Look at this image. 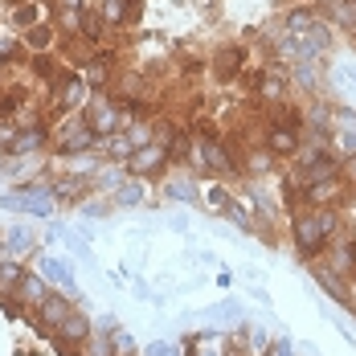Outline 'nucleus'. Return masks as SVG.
I'll return each instance as SVG.
<instances>
[{
    "label": "nucleus",
    "instance_id": "obj_1",
    "mask_svg": "<svg viewBox=\"0 0 356 356\" xmlns=\"http://www.w3.org/2000/svg\"><path fill=\"white\" fill-rule=\"evenodd\" d=\"M340 229H344V209H336V205H303L291 217V246L303 262H312L327 250V242Z\"/></svg>",
    "mask_w": 356,
    "mask_h": 356
},
{
    "label": "nucleus",
    "instance_id": "obj_2",
    "mask_svg": "<svg viewBox=\"0 0 356 356\" xmlns=\"http://www.w3.org/2000/svg\"><path fill=\"white\" fill-rule=\"evenodd\" d=\"M49 131H54V147H49V152L62 156V160H70V156H99L103 136L82 119V111H74L66 119H54Z\"/></svg>",
    "mask_w": 356,
    "mask_h": 356
},
{
    "label": "nucleus",
    "instance_id": "obj_3",
    "mask_svg": "<svg viewBox=\"0 0 356 356\" xmlns=\"http://www.w3.org/2000/svg\"><path fill=\"white\" fill-rule=\"evenodd\" d=\"M0 205L4 209H17V213H29L37 221H49L58 213V201L49 193V177H33V180H17L13 193H0Z\"/></svg>",
    "mask_w": 356,
    "mask_h": 356
},
{
    "label": "nucleus",
    "instance_id": "obj_4",
    "mask_svg": "<svg viewBox=\"0 0 356 356\" xmlns=\"http://www.w3.org/2000/svg\"><path fill=\"white\" fill-rule=\"evenodd\" d=\"M45 90H49V99H45V115H49V123H54V119H66V115H74V111H82L86 107V99H90V86H86L82 74L70 70V66L58 74Z\"/></svg>",
    "mask_w": 356,
    "mask_h": 356
},
{
    "label": "nucleus",
    "instance_id": "obj_5",
    "mask_svg": "<svg viewBox=\"0 0 356 356\" xmlns=\"http://www.w3.org/2000/svg\"><path fill=\"white\" fill-rule=\"evenodd\" d=\"M82 119H86L103 140L115 136V131H127V123H131V119H127V111L115 103V95H111V90H107V95H90V99H86V107H82Z\"/></svg>",
    "mask_w": 356,
    "mask_h": 356
},
{
    "label": "nucleus",
    "instance_id": "obj_6",
    "mask_svg": "<svg viewBox=\"0 0 356 356\" xmlns=\"http://www.w3.org/2000/svg\"><path fill=\"white\" fill-rule=\"evenodd\" d=\"M4 17H8V29L21 37L41 21H54V0H13Z\"/></svg>",
    "mask_w": 356,
    "mask_h": 356
},
{
    "label": "nucleus",
    "instance_id": "obj_7",
    "mask_svg": "<svg viewBox=\"0 0 356 356\" xmlns=\"http://www.w3.org/2000/svg\"><path fill=\"white\" fill-rule=\"evenodd\" d=\"M312 275H316V286H320L323 295L332 299V303H340L344 312H353V291L356 283L353 279H344V275H336L327 262H320V258H312Z\"/></svg>",
    "mask_w": 356,
    "mask_h": 356
},
{
    "label": "nucleus",
    "instance_id": "obj_8",
    "mask_svg": "<svg viewBox=\"0 0 356 356\" xmlns=\"http://www.w3.org/2000/svg\"><path fill=\"white\" fill-rule=\"evenodd\" d=\"M168 168H172V156H168L164 143H147V147H140V152L127 160V172L140 177V180H156V177H164Z\"/></svg>",
    "mask_w": 356,
    "mask_h": 356
},
{
    "label": "nucleus",
    "instance_id": "obj_9",
    "mask_svg": "<svg viewBox=\"0 0 356 356\" xmlns=\"http://www.w3.org/2000/svg\"><path fill=\"white\" fill-rule=\"evenodd\" d=\"M246 58H250V49L238 45V41L217 45L213 54H209V74H213V82H234L238 74L246 70Z\"/></svg>",
    "mask_w": 356,
    "mask_h": 356
},
{
    "label": "nucleus",
    "instance_id": "obj_10",
    "mask_svg": "<svg viewBox=\"0 0 356 356\" xmlns=\"http://www.w3.org/2000/svg\"><path fill=\"white\" fill-rule=\"evenodd\" d=\"M74 307H78V303H74L66 291H49V295L41 299V307L33 312V323L45 332V336H54V332L66 323V316H70Z\"/></svg>",
    "mask_w": 356,
    "mask_h": 356
},
{
    "label": "nucleus",
    "instance_id": "obj_11",
    "mask_svg": "<svg viewBox=\"0 0 356 356\" xmlns=\"http://www.w3.org/2000/svg\"><path fill=\"white\" fill-rule=\"evenodd\" d=\"M78 74H82V82L90 86V95H107L111 86H115V78H119V74H115V54H111V45H103Z\"/></svg>",
    "mask_w": 356,
    "mask_h": 356
},
{
    "label": "nucleus",
    "instance_id": "obj_12",
    "mask_svg": "<svg viewBox=\"0 0 356 356\" xmlns=\"http://www.w3.org/2000/svg\"><path fill=\"white\" fill-rule=\"evenodd\" d=\"M299 143H303V131H295V127H283V123H266V127H262V147H266L275 160H291V164H295Z\"/></svg>",
    "mask_w": 356,
    "mask_h": 356
},
{
    "label": "nucleus",
    "instance_id": "obj_13",
    "mask_svg": "<svg viewBox=\"0 0 356 356\" xmlns=\"http://www.w3.org/2000/svg\"><path fill=\"white\" fill-rule=\"evenodd\" d=\"M320 262H327L336 275H344V279H353L356 283V238H348L344 229L327 242V250L320 254Z\"/></svg>",
    "mask_w": 356,
    "mask_h": 356
},
{
    "label": "nucleus",
    "instance_id": "obj_14",
    "mask_svg": "<svg viewBox=\"0 0 356 356\" xmlns=\"http://www.w3.org/2000/svg\"><path fill=\"white\" fill-rule=\"evenodd\" d=\"M49 193H54L58 205H82V201L95 193V177H78V172L49 177Z\"/></svg>",
    "mask_w": 356,
    "mask_h": 356
},
{
    "label": "nucleus",
    "instance_id": "obj_15",
    "mask_svg": "<svg viewBox=\"0 0 356 356\" xmlns=\"http://www.w3.org/2000/svg\"><path fill=\"white\" fill-rule=\"evenodd\" d=\"M37 270L45 275V283L54 286V291H66L74 303H78V279H74V262L70 258H58V254H45L41 262H37Z\"/></svg>",
    "mask_w": 356,
    "mask_h": 356
},
{
    "label": "nucleus",
    "instance_id": "obj_16",
    "mask_svg": "<svg viewBox=\"0 0 356 356\" xmlns=\"http://www.w3.org/2000/svg\"><path fill=\"white\" fill-rule=\"evenodd\" d=\"M332 152L340 160H356V111L353 107H336V119H332Z\"/></svg>",
    "mask_w": 356,
    "mask_h": 356
},
{
    "label": "nucleus",
    "instance_id": "obj_17",
    "mask_svg": "<svg viewBox=\"0 0 356 356\" xmlns=\"http://www.w3.org/2000/svg\"><path fill=\"white\" fill-rule=\"evenodd\" d=\"M90 336H95V320H90L82 307H74L70 316H66V323L54 332V344H62V348H82Z\"/></svg>",
    "mask_w": 356,
    "mask_h": 356
},
{
    "label": "nucleus",
    "instance_id": "obj_18",
    "mask_svg": "<svg viewBox=\"0 0 356 356\" xmlns=\"http://www.w3.org/2000/svg\"><path fill=\"white\" fill-rule=\"evenodd\" d=\"M99 13L111 29H136L143 17V0H99Z\"/></svg>",
    "mask_w": 356,
    "mask_h": 356
},
{
    "label": "nucleus",
    "instance_id": "obj_19",
    "mask_svg": "<svg viewBox=\"0 0 356 356\" xmlns=\"http://www.w3.org/2000/svg\"><path fill=\"white\" fill-rule=\"evenodd\" d=\"M49 291H54V286L45 283L41 270H25V279H21V286H17V295H13V312H37L41 299H45Z\"/></svg>",
    "mask_w": 356,
    "mask_h": 356
},
{
    "label": "nucleus",
    "instance_id": "obj_20",
    "mask_svg": "<svg viewBox=\"0 0 356 356\" xmlns=\"http://www.w3.org/2000/svg\"><path fill=\"white\" fill-rule=\"evenodd\" d=\"M49 147H54L49 123H37V127H21V136H17V143H13L8 156H45Z\"/></svg>",
    "mask_w": 356,
    "mask_h": 356
},
{
    "label": "nucleus",
    "instance_id": "obj_21",
    "mask_svg": "<svg viewBox=\"0 0 356 356\" xmlns=\"http://www.w3.org/2000/svg\"><path fill=\"white\" fill-rule=\"evenodd\" d=\"M107 33H111V25L103 21V13H99V4H86V8L78 13V33H74V37H82L86 45H95V49H103V45H107Z\"/></svg>",
    "mask_w": 356,
    "mask_h": 356
},
{
    "label": "nucleus",
    "instance_id": "obj_22",
    "mask_svg": "<svg viewBox=\"0 0 356 356\" xmlns=\"http://www.w3.org/2000/svg\"><path fill=\"white\" fill-rule=\"evenodd\" d=\"M164 197L193 209V205H201V184L193 180V172H168L164 177Z\"/></svg>",
    "mask_w": 356,
    "mask_h": 356
},
{
    "label": "nucleus",
    "instance_id": "obj_23",
    "mask_svg": "<svg viewBox=\"0 0 356 356\" xmlns=\"http://www.w3.org/2000/svg\"><path fill=\"white\" fill-rule=\"evenodd\" d=\"M58 41H62V33H58L54 21H41V25H33L29 33H21L25 54H58Z\"/></svg>",
    "mask_w": 356,
    "mask_h": 356
},
{
    "label": "nucleus",
    "instance_id": "obj_24",
    "mask_svg": "<svg viewBox=\"0 0 356 356\" xmlns=\"http://www.w3.org/2000/svg\"><path fill=\"white\" fill-rule=\"evenodd\" d=\"M25 262L21 258H0V303L8 307V316H17L13 312V295H17V286H21V279H25Z\"/></svg>",
    "mask_w": 356,
    "mask_h": 356
},
{
    "label": "nucleus",
    "instance_id": "obj_25",
    "mask_svg": "<svg viewBox=\"0 0 356 356\" xmlns=\"http://www.w3.org/2000/svg\"><path fill=\"white\" fill-rule=\"evenodd\" d=\"M316 13H320L327 25L356 33V0H320V4H316Z\"/></svg>",
    "mask_w": 356,
    "mask_h": 356
},
{
    "label": "nucleus",
    "instance_id": "obj_26",
    "mask_svg": "<svg viewBox=\"0 0 356 356\" xmlns=\"http://www.w3.org/2000/svg\"><path fill=\"white\" fill-rule=\"evenodd\" d=\"M286 74H291V86L307 90L312 99L320 95V82H323V62H295V66H286Z\"/></svg>",
    "mask_w": 356,
    "mask_h": 356
},
{
    "label": "nucleus",
    "instance_id": "obj_27",
    "mask_svg": "<svg viewBox=\"0 0 356 356\" xmlns=\"http://www.w3.org/2000/svg\"><path fill=\"white\" fill-rule=\"evenodd\" d=\"M143 201H147V180H140V177H127L111 193V205L115 209H140Z\"/></svg>",
    "mask_w": 356,
    "mask_h": 356
},
{
    "label": "nucleus",
    "instance_id": "obj_28",
    "mask_svg": "<svg viewBox=\"0 0 356 356\" xmlns=\"http://www.w3.org/2000/svg\"><path fill=\"white\" fill-rule=\"evenodd\" d=\"M25 66H29V74H33L41 86H49L58 74L66 70V62H62V54H29L25 58Z\"/></svg>",
    "mask_w": 356,
    "mask_h": 356
},
{
    "label": "nucleus",
    "instance_id": "obj_29",
    "mask_svg": "<svg viewBox=\"0 0 356 356\" xmlns=\"http://www.w3.org/2000/svg\"><path fill=\"white\" fill-rule=\"evenodd\" d=\"M279 168V160L262 147V143H254V147H242V172H250V177H270Z\"/></svg>",
    "mask_w": 356,
    "mask_h": 356
},
{
    "label": "nucleus",
    "instance_id": "obj_30",
    "mask_svg": "<svg viewBox=\"0 0 356 356\" xmlns=\"http://www.w3.org/2000/svg\"><path fill=\"white\" fill-rule=\"evenodd\" d=\"M4 246H8V258H29L37 250V234L29 225H8L4 229Z\"/></svg>",
    "mask_w": 356,
    "mask_h": 356
},
{
    "label": "nucleus",
    "instance_id": "obj_31",
    "mask_svg": "<svg viewBox=\"0 0 356 356\" xmlns=\"http://www.w3.org/2000/svg\"><path fill=\"white\" fill-rule=\"evenodd\" d=\"M99 156H103L107 164H127V160L136 156V147L127 140V131H115V136H107V140L99 143Z\"/></svg>",
    "mask_w": 356,
    "mask_h": 356
},
{
    "label": "nucleus",
    "instance_id": "obj_32",
    "mask_svg": "<svg viewBox=\"0 0 356 356\" xmlns=\"http://www.w3.org/2000/svg\"><path fill=\"white\" fill-rule=\"evenodd\" d=\"M127 177H131V172H127V164H107V160H103V164H99V172H95V188H99V193H115Z\"/></svg>",
    "mask_w": 356,
    "mask_h": 356
},
{
    "label": "nucleus",
    "instance_id": "obj_33",
    "mask_svg": "<svg viewBox=\"0 0 356 356\" xmlns=\"http://www.w3.org/2000/svg\"><path fill=\"white\" fill-rule=\"evenodd\" d=\"M29 54H25V45H21V37L17 33H0V70H8V66H21Z\"/></svg>",
    "mask_w": 356,
    "mask_h": 356
},
{
    "label": "nucleus",
    "instance_id": "obj_34",
    "mask_svg": "<svg viewBox=\"0 0 356 356\" xmlns=\"http://www.w3.org/2000/svg\"><path fill=\"white\" fill-rule=\"evenodd\" d=\"M127 140H131L136 152L147 147V143H156V119H131L127 123Z\"/></svg>",
    "mask_w": 356,
    "mask_h": 356
},
{
    "label": "nucleus",
    "instance_id": "obj_35",
    "mask_svg": "<svg viewBox=\"0 0 356 356\" xmlns=\"http://www.w3.org/2000/svg\"><path fill=\"white\" fill-rule=\"evenodd\" d=\"M82 356H119V348H115V340H111L107 332H95V336L82 344Z\"/></svg>",
    "mask_w": 356,
    "mask_h": 356
},
{
    "label": "nucleus",
    "instance_id": "obj_36",
    "mask_svg": "<svg viewBox=\"0 0 356 356\" xmlns=\"http://www.w3.org/2000/svg\"><path fill=\"white\" fill-rule=\"evenodd\" d=\"M225 217H229V221H234L238 229H246V234H254V217H250V209L242 205V201H238V197H234V201L225 205Z\"/></svg>",
    "mask_w": 356,
    "mask_h": 356
},
{
    "label": "nucleus",
    "instance_id": "obj_37",
    "mask_svg": "<svg viewBox=\"0 0 356 356\" xmlns=\"http://www.w3.org/2000/svg\"><path fill=\"white\" fill-rule=\"evenodd\" d=\"M205 201H209V209H217V213H225V205L234 201V193L225 188V180H213V184H209V193H205Z\"/></svg>",
    "mask_w": 356,
    "mask_h": 356
},
{
    "label": "nucleus",
    "instance_id": "obj_38",
    "mask_svg": "<svg viewBox=\"0 0 356 356\" xmlns=\"http://www.w3.org/2000/svg\"><path fill=\"white\" fill-rule=\"evenodd\" d=\"M17 136H21V127H17L13 119H0V156H8V152H13Z\"/></svg>",
    "mask_w": 356,
    "mask_h": 356
},
{
    "label": "nucleus",
    "instance_id": "obj_39",
    "mask_svg": "<svg viewBox=\"0 0 356 356\" xmlns=\"http://www.w3.org/2000/svg\"><path fill=\"white\" fill-rule=\"evenodd\" d=\"M111 340H115V348H119V356H136V336H131L127 327L111 332Z\"/></svg>",
    "mask_w": 356,
    "mask_h": 356
},
{
    "label": "nucleus",
    "instance_id": "obj_40",
    "mask_svg": "<svg viewBox=\"0 0 356 356\" xmlns=\"http://www.w3.org/2000/svg\"><path fill=\"white\" fill-rule=\"evenodd\" d=\"M143 356H180V344H168V340H152Z\"/></svg>",
    "mask_w": 356,
    "mask_h": 356
},
{
    "label": "nucleus",
    "instance_id": "obj_41",
    "mask_svg": "<svg viewBox=\"0 0 356 356\" xmlns=\"http://www.w3.org/2000/svg\"><path fill=\"white\" fill-rule=\"evenodd\" d=\"M78 209H82V217H107V213H111L107 201H90V197H86V201H82Z\"/></svg>",
    "mask_w": 356,
    "mask_h": 356
},
{
    "label": "nucleus",
    "instance_id": "obj_42",
    "mask_svg": "<svg viewBox=\"0 0 356 356\" xmlns=\"http://www.w3.org/2000/svg\"><path fill=\"white\" fill-rule=\"evenodd\" d=\"M266 356H299V353H295V344H291L286 336H279V340H270V348H266Z\"/></svg>",
    "mask_w": 356,
    "mask_h": 356
},
{
    "label": "nucleus",
    "instance_id": "obj_43",
    "mask_svg": "<svg viewBox=\"0 0 356 356\" xmlns=\"http://www.w3.org/2000/svg\"><path fill=\"white\" fill-rule=\"evenodd\" d=\"M221 356H258V353H250L246 344H238V340H229V344H225V353Z\"/></svg>",
    "mask_w": 356,
    "mask_h": 356
},
{
    "label": "nucleus",
    "instance_id": "obj_44",
    "mask_svg": "<svg viewBox=\"0 0 356 356\" xmlns=\"http://www.w3.org/2000/svg\"><path fill=\"white\" fill-rule=\"evenodd\" d=\"M95 332H107L111 336V332H119V320H115V316H103V320L95 323Z\"/></svg>",
    "mask_w": 356,
    "mask_h": 356
},
{
    "label": "nucleus",
    "instance_id": "obj_45",
    "mask_svg": "<svg viewBox=\"0 0 356 356\" xmlns=\"http://www.w3.org/2000/svg\"><path fill=\"white\" fill-rule=\"evenodd\" d=\"M0 258H8V246H4V234H0Z\"/></svg>",
    "mask_w": 356,
    "mask_h": 356
},
{
    "label": "nucleus",
    "instance_id": "obj_46",
    "mask_svg": "<svg viewBox=\"0 0 356 356\" xmlns=\"http://www.w3.org/2000/svg\"><path fill=\"white\" fill-rule=\"evenodd\" d=\"M0 119H4V115H0Z\"/></svg>",
    "mask_w": 356,
    "mask_h": 356
},
{
    "label": "nucleus",
    "instance_id": "obj_47",
    "mask_svg": "<svg viewBox=\"0 0 356 356\" xmlns=\"http://www.w3.org/2000/svg\"><path fill=\"white\" fill-rule=\"evenodd\" d=\"M209 356H213V353H209Z\"/></svg>",
    "mask_w": 356,
    "mask_h": 356
}]
</instances>
